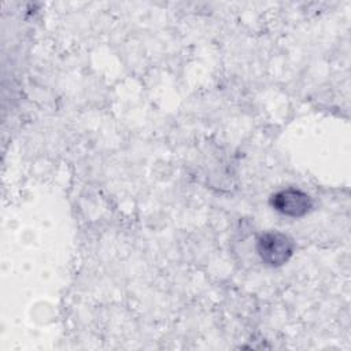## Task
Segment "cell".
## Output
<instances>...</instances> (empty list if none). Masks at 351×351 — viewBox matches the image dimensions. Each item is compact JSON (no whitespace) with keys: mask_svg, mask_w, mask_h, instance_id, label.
Here are the masks:
<instances>
[{"mask_svg":"<svg viewBox=\"0 0 351 351\" xmlns=\"http://www.w3.org/2000/svg\"><path fill=\"white\" fill-rule=\"evenodd\" d=\"M258 251L265 262L270 265H281L292 254V244L285 234L271 232L259 239Z\"/></svg>","mask_w":351,"mask_h":351,"instance_id":"obj_1","label":"cell"},{"mask_svg":"<svg viewBox=\"0 0 351 351\" xmlns=\"http://www.w3.org/2000/svg\"><path fill=\"white\" fill-rule=\"evenodd\" d=\"M273 206L282 214L298 217L308 210L310 202L306 193L295 189H287L278 192L274 196Z\"/></svg>","mask_w":351,"mask_h":351,"instance_id":"obj_2","label":"cell"}]
</instances>
